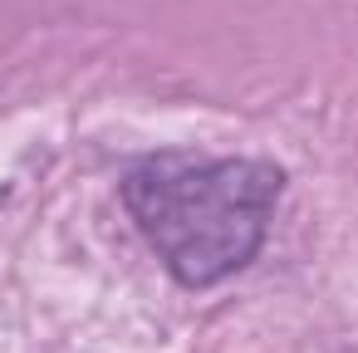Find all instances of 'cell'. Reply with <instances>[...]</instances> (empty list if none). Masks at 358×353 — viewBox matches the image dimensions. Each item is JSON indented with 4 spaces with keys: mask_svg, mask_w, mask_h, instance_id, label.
<instances>
[{
    "mask_svg": "<svg viewBox=\"0 0 358 353\" xmlns=\"http://www.w3.org/2000/svg\"><path fill=\"white\" fill-rule=\"evenodd\" d=\"M280 192L285 172L255 157L157 152L123 177L138 231L187 289H211L260 255Z\"/></svg>",
    "mask_w": 358,
    "mask_h": 353,
    "instance_id": "obj_1",
    "label": "cell"
}]
</instances>
